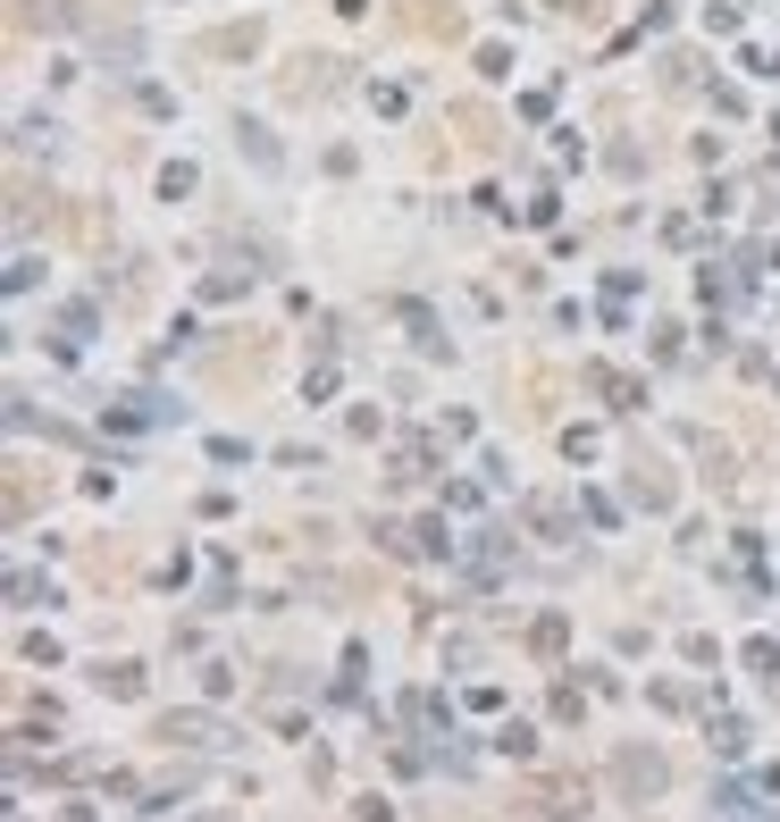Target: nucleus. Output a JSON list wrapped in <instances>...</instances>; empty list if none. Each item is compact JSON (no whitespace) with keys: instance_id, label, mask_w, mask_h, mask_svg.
<instances>
[{"instance_id":"obj_2","label":"nucleus","mask_w":780,"mask_h":822,"mask_svg":"<svg viewBox=\"0 0 780 822\" xmlns=\"http://www.w3.org/2000/svg\"><path fill=\"white\" fill-rule=\"evenodd\" d=\"M160 739H185V747H219V722H210V713H169V722H160Z\"/></svg>"},{"instance_id":"obj_1","label":"nucleus","mask_w":780,"mask_h":822,"mask_svg":"<svg viewBox=\"0 0 780 822\" xmlns=\"http://www.w3.org/2000/svg\"><path fill=\"white\" fill-rule=\"evenodd\" d=\"M663 781H671V772H663V755H655V747H621V755H612V789H621L629 805H647Z\"/></svg>"}]
</instances>
